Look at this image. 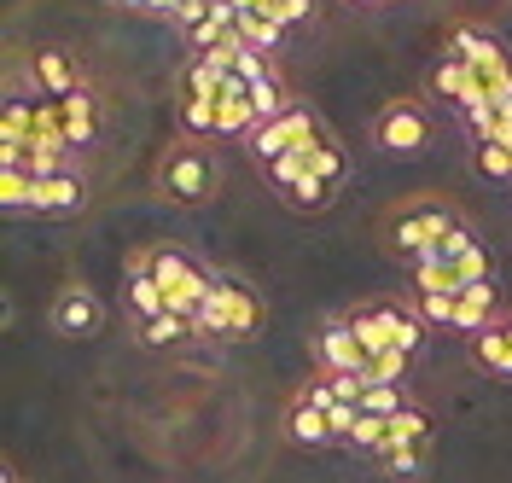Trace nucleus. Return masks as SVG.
Returning <instances> with one entry per match:
<instances>
[{
    "label": "nucleus",
    "mask_w": 512,
    "mask_h": 483,
    "mask_svg": "<svg viewBox=\"0 0 512 483\" xmlns=\"http://www.w3.org/2000/svg\"><path fill=\"white\" fill-rule=\"evenodd\" d=\"M350 175H355L350 146H344L338 134H326V140H315V146H303V152L280 158L262 181L274 187V198H280L286 210H297V216H320V210L338 204V193L350 187Z\"/></svg>",
    "instance_id": "obj_1"
},
{
    "label": "nucleus",
    "mask_w": 512,
    "mask_h": 483,
    "mask_svg": "<svg viewBox=\"0 0 512 483\" xmlns=\"http://www.w3.org/2000/svg\"><path fill=\"white\" fill-rule=\"evenodd\" d=\"M466 222H472V216H466L448 193H408L379 216V245H384L390 262L414 268V262H425L454 227H466Z\"/></svg>",
    "instance_id": "obj_2"
},
{
    "label": "nucleus",
    "mask_w": 512,
    "mask_h": 483,
    "mask_svg": "<svg viewBox=\"0 0 512 483\" xmlns=\"http://www.w3.org/2000/svg\"><path fill=\"white\" fill-rule=\"evenodd\" d=\"M152 193L175 210H210L222 198V158L210 140H192V134H175L169 146L152 163Z\"/></svg>",
    "instance_id": "obj_3"
},
{
    "label": "nucleus",
    "mask_w": 512,
    "mask_h": 483,
    "mask_svg": "<svg viewBox=\"0 0 512 483\" xmlns=\"http://www.w3.org/2000/svg\"><path fill=\"white\" fill-rule=\"evenodd\" d=\"M483 280H495V251L472 222L454 227L431 257L408 268V291H419V297H454V291L483 286Z\"/></svg>",
    "instance_id": "obj_4"
},
{
    "label": "nucleus",
    "mask_w": 512,
    "mask_h": 483,
    "mask_svg": "<svg viewBox=\"0 0 512 483\" xmlns=\"http://www.w3.org/2000/svg\"><path fill=\"white\" fill-rule=\"evenodd\" d=\"M94 82L99 76L88 65V53H76L64 41H30L6 65V94H30V99H70L82 88H94Z\"/></svg>",
    "instance_id": "obj_5"
},
{
    "label": "nucleus",
    "mask_w": 512,
    "mask_h": 483,
    "mask_svg": "<svg viewBox=\"0 0 512 483\" xmlns=\"http://www.w3.org/2000/svg\"><path fill=\"white\" fill-rule=\"evenodd\" d=\"M123 274H152L163 291H169V303H175V315H198L204 309V297L216 291V268L210 262H198L187 245H175V239H158V245H134L123 262Z\"/></svg>",
    "instance_id": "obj_6"
},
{
    "label": "nucleus",
    "mask_w": 512,
    "mask_h": 483,
    "mask_svg": "<svg viewBox=\"0 0 512 483\" xmlns=\"http://www.w3.org/2000/svg\"><path fill=\"white\" fill-rule=\"evenodd\" d=\"M344 321H350V332L361 338V350H367V355H379V350L419 355V350H425V332H431V326L414 315L408 291H402V297H390V291L355 297V303H344Z\"/></svg>",
    "instance_id": "obj_7"
},
{
    "label": "nucleus",
    "mask_w": 512,
    "mask_h": 483,
    "mask_svg": "<svg viewBox=\"0 0 512 483\" xmlns=\"http://www.w3.org/2000/svg\"><path fill=\"white\" fill-rule=\"evenodd\" d=\"M94 198V175L88 169H47V175H18V169H0V204L12 216H76L88 210Z\"/></svg>",
    "instance_id": "obj_8"
},
{
    "label": "nucleus",
    "mask_w": 512,
    "mask_h": 483,
    "mask_svg": "<svg viewBox=\"0 0 512 483\" xmlns=\"http://www.w3.org/2000/svg\"><path fill=\"white\" fill-rule=\"evenodd\" d=\"M437 47H443V59H460L466 70H478L489 82V94L501 105H512V47L489 24H478V18H443Z\"/></svg>",
    "instance_id": "obj_9"
},
{
    "label": "nucleus",
    "mask_w": 512,
    "mask_h": 483,
    "mask_svg": "<svg viewBox=\"0 0 512 483\" xmlns=\"http://www.w3.org/2000/svg\"><path fill=\"white\" fill-rule=\"evenodd\" d=\"M262 297H256V286H245L239 274H222L216 280V291L204 297V309L192 315V332L198 338H216V344H251L256 332H262Z\"/></svg>",
    "instance_id": "obj_10"
},
{
    "label": "nucleus",
    "mask_w": 512,
    "mask_h": 483,
    "mask_svg": "<svg viewBox=\"0 0 512 483\" xmlns=\"http://www.w3.org/2000/svg\"><path fill=\"white\" fill-rule=\"evenodd\" d=\"M332 134V123L320 117L309 99H297L291 111H280L274 123H262V129L245 134V158L256 163V175H268L280 158H291V152H303V146H315V140H326Z\"/></svg>",
    "instance_id": "obj_11"
},
{
    "label": "nucleus",
    "mask_w": 512,
    "mask_h": 483,
    "mask_svg": "<svg viewBox=\"0 0 512 483\" xmlns=\"http://www.w3.org/2000/svg\"><path fill=\"white\" fill-rule=\"evenodd\" d=\"M431 140H437V117H431V105L419 94H396L379 105V117H373V146L379 152L419 158V152H431Z\"/></svg>",
    "instance_id": "obj_12"
},
{
    "label": "nucleus",
    "mask_w": 512,
    "mask_h": 483,
    "mask_svg": "<svg viewBox=\"0 0 512 483\" xmlns=\"http://www.w3.org/2000/svg\"><path fill=\"white\" fill-rule=\"evenodd\" d=\"M425 94L443 99L448 111H460V123H472V117H483V111H501V99L489 94V82H483L478 70H466L460 59H431V70H425Z\"/></svg>",
    "instance_id": "obj_13"
},
{
    "label": "nucleus",
    "mask_w": 512,
    "mask_h": 483,
    "mask_svg": "<svg viewBox=\"0 0 512 483\" xmlns=\"http://www.w3.org/2000/svg\"><path fill=\"white\" fill-rule=\"evenodd\" d=\"M309 355H315L320 373H355V379H361V367H367V350H361V338L350 332L344 309L326 315V321L309 332Z\"/></svg>",
    "instance_id": "obj_14"
},
{
    "label": "nucleus",
    "mask_w": 512,
    "mask_h": 483,
    "mask_svg": "<svg viewBox=\"0 0 512 483\" xmlns=\"http://www.w3.org/2000/svg\"><path fill=\"white\" fill-rule=\"evenodd\" d=\"M47 321L59 338H94V332H105V303L94 297V286H59Z\"/></svg>",
    "instance_id": "obj_15"
},
{
    "label": "nucleus",
    "mask_w": 512,
    "mask_h": 483,
    "mask_svg": "<svg viewBox=\"0 0 512 483\" xmlns=\"http://www.w3.org/2000/svg\"><path fill=\"white\" fill-rule=\"evenodd\" d=\"M280 431H286V443H297V449H338L332 414H326V408H315L309 396H297V390H291L286 408H280Z\"/></svg>",
    "instance_id": "obj_16"
},
{
    "label": "nucleus",
    "mask_w": 512,
    "mask_h": 483,
    "mask_svg": "<svg viewBox=\"0 0 512 483\" xmlns=\"http://www.w3.org/2000/svg\"><path fill=\"white\" fill-rule=\"evenodd\" d=\"M466 355H472V367L489 373V379H512V309L495 315L478 338H466Z\"/></svg>",
    "instance_id": "obj_17"
},
{
    "label": "nucleus",
    "mask_w": 512,
    "mask_h": 483,
    "mask_svg": "<svg viewBox=\"0 0 512 483\" xmlns=\"http://www.w3.org/2000/svg\"><path fill=\"white\" fill-rule=\"evenodd\" d=\"M495 315H507V303H501V286H495V280H483V286H466V291H454V326H448V332H460V338H478V332L495 321Z\"/></svg>",
    "instance_id": "obj_18"
},
{
    "label": "nucleus",
    "mask_w": 512,
    "mask_h": 483,
    "mask_svg": "<svg viewBox=\"0 0 512 483\" xmlns=\"http://www.w3.org/2000/svg\"><path fill=\"white\" fill-rule=\"evenodd\" d=\"M297 396H309L315 408H326V414H332V408H361L367 385H361L355 373H320V367H315V373L297 385Z\"/></svg>",
    "instance_id": "obj_19"
},
{
    "label": "nucleus",
    "mask_w": 512,
    "mask_h": 483,
    "mask_svg": "<svg viewBox=\"0 0 512 483\" xmlns=\"http://www.w3.org/2000/svg\"><path fill=\"white\" fill-rule=\"evenodd\" d=\"M123 303H128V315H134V326H146V321H158V315H175V303H169V291L152 280V274H128V286H123Z\"/></svg>",
    "instance_id": "obj_20"
},
{
    "label": "nucleus",
    "mask_w": 512,
    "mask_h": 483,
    "mask_svg": "<svg viewBox=\"0 0 512 483\" xmlns=\"http://www.w3.org/2000/svg\"><path fill=\"white\" fill-rule=\"evenodd\" d=\"M408 367H414V355L379 350V355H367V367H361V385H408Z\"/></svg>",
    "instance_id": "obj_21"
},
{
    "label": "nucleus",
    "mask_w": 512,
    "mask_h": 483,
    "mask_svg": "<svg viewBox=\"0 0 512 483\" xmlns=\"http://www.w3.org/2000/svg\"><path fill=\"white\" fill-rule=\"evenodd\" d=\"M431 454H437V443H419V449H384L379 454V472H384V478H425Z\"/></svg>",
    "instance_id": "obj_22"
},
{
    "label": "nucleus",
    "mask_w": 512,
    "mask_h": 483,
    "mask_svg": "<svg viewBox=\"0 0 512 483\" xmlns=\"http://www.w3.org/2000/svg\"><path fill=\"white\" fill-rule=\"evenodd\" d=\"M419 396L408 385H367V396H361V414H379V419H396L402 408H414Z\"/></svg>",
    "instance_id": "obj_23"
},
{
    "label": "nucleus",
    "mask_w": 512,
    "mask_h": 483,
    "mask_svg": "<svg viewBox=\"0 0 512 483\" xmlns=\"http://www.w3.org/2000/svg\"><path fill=\"white\" fill-rule=\"evenodd\" d=\"M134 332H140V344L163 350V344H181V338H192V321H187V315H158V321L134 326Z\"/></svg>",
    "instance_id": "obj_24"
},
{
    "label": "nucleus",
    "mask_w": 512,
    "mask_h": 483,
    "mask_svg": "<svg viewBox=\"0 0 512 483\" xmlns=\"http://www.w3.org/2000/svg\"><path fill=\"white\" fill-rule=\"evenodd\" d=\"M105 6H117L128 18H158V24H181L187 12V0H105Z\"/></svg>",
    "instance_id": "obj_25"
},
{
    "label": "nucleus",
    "mask_w": 512,
    "mask_h": 483,
    "mask_svg": "<svg viewBox=\"0 0 512 483\" xmlns=\"http://www.w3.org/2000/svg\"><path fill=\"white\" fill-rule=\"evenodd\" d=\"M262 6H268V18H274L286 35L297 30V24H315L320 18V0H262Z\"/></svg>",
    "instance_id": "obj_26"
},
{
    "label": "nucleus",
    "mask_w": 512,
    "mask_h": 483,
    "mask_svg": "<svg viewBox=\"0 0 512 483\" xmlns=\"http://www.w3.org/2000/svg\"><path fill=\"white\" fill-rule=\"evenodd\" d=\"M472 163H478L489 181H512V146L507 140H483V146H472Z\"/></svg>",
    "instance_id": "obj_27"
},
{
    "label": "nucleus",
    "mask_w": 512,
    "mask_h": 483,
    "mask_svg": "<svg viewBox=\"0 0 512 483\" xmlns=\"http://www.w3.org/2000/svg\"><path fill=\"white\" fill-rule=\"evenodd\" d=\"M0 483H30V478H24V472H12V466H6V478H0Z\"/></svg>",
    "instance_id": "obj_28"
},
{
    "label": "nucleus",
    "mask_w": 512,
    "mask_h": 483,
    "mask_svg": "<svg viewBox=\"0 0 512 483\" xmlns=\"http://www.w3.org/2000/svg\"><path fill=\"white\" fill-rule=\"evenodd\" d=\"M344 6H390V0H344Z\"/></svg>",
    "instance_id": "obj_29"
}]
</instances>
